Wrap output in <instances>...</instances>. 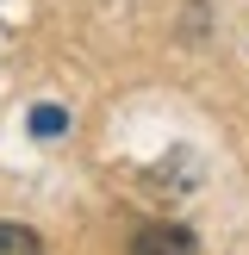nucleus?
<instances>
[{"instance_id":"1","label":"nucleus","mask_w":249,"mask_h":255,"mask_svg":"<svg viewBox=\"0 0 249 255\" xmlns=\"http://www.w3.org/2000/svg\"><path fill=\"white\" fill-rule=\"evenodd\" d=\"M137 249H193V231L162 224V231H143V237H137Z\"/></svg>"},{"instance_id":"2","label":"nucleus","mask_w":249,"mask_h":255,"mask_svg":"<svg viewBox=\"0 0 249 255\" xmlns=\"http://www.w3.org/2000/svg\"><path fill=\"white\" fill-rule=\"evenodd\" d=\"M31 131H37V137H56V131H69V112L44 100V106H31Z\"/></svg>"},{"instance_id":"3","label":"nucleus","mask_w":249,"mask_h":255,"mask_svg":"<svg viewBox=\"0 0 249 255\" xmlns=\"http://www.w3.org/2000/svg\"><path fill=\"white\" fill-rule=\"evenodd\" d=\"M0 249L31 255V249H44V237H37V231H25V224H0Z\"/></svg>"}]
</instances>
